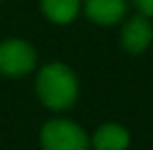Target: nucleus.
I'll return each instance as SVG.
<instances>
[{"instance_id":"nucleus-1","label":"nucleus","mask_w":153,"mask_h":150,"mask_svg":"<svg viewBox=\"0 0 153 150\" xmlns=\"http://www.w3.org/2000/svg\"><path fill=\"white\" fill-rule=\"evenodd\" d=\"M37 95L50 109H68L79 95L76 76L64 64H50L37 76Z\"/></svg>"},{"instance_id":"nucleus-2","label":"nucleus","mask_w":153,"mask_h":150,"mask_svg":"<svg viewBox=\"0 0 153 150\" xmlns=\"http://www.w3.org/2000/svg\"><path fill=\"white\" fill-rule=\"evenodd\" d=\"M44 150H87L89 138L68 119H52L42 130Z\"/></svg>"},{"instance_id":"nucleus-3","label":"nucleus","mask_w":153,"mask_h":150,"mask_svg":"<svg viewBox=\"0 0 153 150\" xmlns=\"http://www.w3.org/2000/svg\"><path fill=\"white\" fill-rule=\"evenodd\" d=\"M35 66V50L23 39L0 43V72L6 76H23Z\"/></svg>"},{"instance_id":"nucleus-4","label":"nucleus","mask_w":153,"mask_h":150,"mask_svg":"<svg viewBox=\"0 0 153 150\" xmlns=\"http://www.w3.org/2000/svg\"><path fill=\"white\" fill-rule=\"evenodd\" d=\"M153 39V27L147 19V15H137L128 19L122 27V45L130 53H141L149 48Z\"/></svg>"},{"instance_id":"nucleus-5","label":"nucleus","mask_w":153,"mask_h":150,"mask_svg":"<svg viewBox=\"0 0 153 150\" xmlns=\"http://www.w3.org/2000/svg\"><path fill=\"white\" fill-rule=\"evenodd\" d=\"M85 10L97 25H114L126 15V0H87Z\"/></svg>"},{"instance_id":"nucleus-6","label":"nucleus","mask_w":153,"mask_h":150,"mask_svg":"<svg viewBox=\"0 0 153 150\" xmlns=\"http://www.w3.org/2000/svg\"><path fill=\"white\" fill-rule=\"evenodd\" d=\"M95 150H126L130 144V134L118 124H105L93 134Z\"/></svg>"},{"instance_id":"nucleus-7","label":"nucleus","mask_w":153,"mask_h":150,"mask_svg":"<svg viewBox=\"0 0 153 150\" xmlns=\"http://www.w3.org/2000/svg\"><path fill=\"white\" fill-rule=\"evenodd\" d=\"M81 0H42L44 15L54 23H71L79 12Z\"/></svg>"},{"instance_id":"nucleus-8","label":"nucleus","mask_w":153,"mask_h":150,"mask_svg":"<svg viewBox=\"0 0 153 150\" xmlns=\"http://www.w3.org/2000/svg\"><path fill=\"white\" fill-rule=\"evenodd\" d=\"M134 4L139 6V10L147 17H153V0H134Z\"/></svg>"}]
</instances>
